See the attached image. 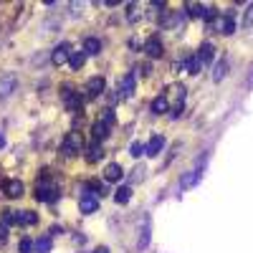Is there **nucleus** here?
<instances>
[{"mask_svg": "<svg viewBox=\"0 0 253 253\" xmlns=\"http://www.w3.org/2000/svg\"><path fill=\"white\" fill-rule=\"evenodd\" d=\"M71 43H58L53 51H51V61H53V66H63V63H69L71 61Z\"/></svg>", "mask_w": 253, "mask_h": 253, "instance_id": "obj_1", "label": "nucleus"}, {"mask_svg": "<svg viewBox=\"0 0 253 253\" xmlns=\"http://www.w3.org/2000/svg\"><path fill=\"white\" fill-rule=\"evenodd\" d=\"M84 147V139H81V134L79 132H71V134H66V139H63V155H76L79 150Z\"/></svg>", "mask_w": 253, "mask_h": 253, "instance_id": "obj_2", "label": "nucleus"}, {"mask_svg": "<svg viewBox=\"0 0 253 253\" xmlns=\"http://www.w3.org/2000/svg\"><path fill=\"white\" fill-rule=\"evenodd\" d=\"M79 210H81L84 215L96 213V210H99V200H96V195H91L89 190H86V193H84V198L79 200Z\"/></svg>", "mask_w": 253, "mask_h": 253, "instance_id": "obj_3", "label": "nucleus"}, {"mask_svg": "<svg viewBox=\"0 0 253 253\" xmlns=\"http://www.w3.org/2000/svg\"><path fill=\"white\" fill-rule=\"evenodd\" d=\"M215 26H218V31L223 33V36H230L236 31V18H233V13H225V15H220L218 20H215Z\"/></svg>", "mask_w": 253, "mask_h": 253, "instance_id": "obj_4", "label": "nucleus"}, {"mask_svg": "<svg viewBox=\"0 0 253 253\" xmlns=\"http://www.w3.org/2000/svg\"><path fill=\"white\" fill-rule=\"evenodd\" d=\"M3 193L8 198H20V195L26 193V185L20 182V180H8V182H3Z\"/></svg>", "mask_w": 253, "mask_h": 253, "instance_id": "obj_5", "label": "nucleus"}, {"mask_svg": "<svg viewBox=\"0 0 253 253\" xmlns=\"http://www.w3.org/2000/svg\"><path fill=\"white\" fill-rule=\"evenodd\" d=\"M162 147H165V137H162V134H155L150 142H147V155L157 157V155L162 152Z\"/></svg>", "mask_w": 253, "mask_h": 253, "instance_id": "obj_6", "label": "nucleus"}, {"mask_svg": "<svg viewBox=\"0 0 253 253\" xmlns=\"http://www.w3.org/2000/svg\"><path fill=\"white\" fill-rule=\"evenodd\" d=\"M122 177H124V172H122V167L117 162L107 165V170H104V180H107V182H119Z\"/></svg>", "mask_w": 253, "mask_h": 253, "instance_id": "obj_7", "label": "nucleus"}, {"mask_svg": "<svg viewBox=\"0 0 253 253\" xmlns=\"http://www.w3.org/2000/svg\"><path fill=\"white\" fill-rule=\"evenodd\" d=\"M13 89H15V76H3V79H0V99L10 96Z\"/></svg>", "mask_w": 253, "mask_h": 253, "instance_id": "obj_8", "label": "nucleus"}, {"mask_svg": "<svg viewBox=\"0 0 253 253\" xmlns=\"http://www.w3.org/2000/svg\"><path fill=\"white\" fill-rule=\"evenodd\" d=\"M109 132H112V126H109V124H104V122H96V124H94V129H91V134H94L96 142H104V139L109 137Z\"/></svg>", "mask_w": 253, "mask_h": 253, "instance_id": "obj_9", "label": "nucleus"}, {"mask_svg": "<svg viewBox=\"0 0 253 253\" xmlns=\"http://www.w3.org/2000/svg\"><path fill=\"white\" fill-rule=\"evenodd\" d=\"M198 58H200V63H213V58H215V46H213V43H203Z\"/></svg>", "mask_w": 253, "mask_h": 253, "instance_id": "obj_10", "label": "nucleus"}, {"mask_svg": "<svg viewBox=\"0 0 253 253\" xmlns=\"http://www.w3.org/2000/svg\"><path fill=\"white\" fill-rule=\"evenodd\" d=\"M152 112H155V114H167V112H172V109H170V99H167L165 94L157 96V99L152 101Z\"/></svg>", "mask_w": 253, "mask_h": 253, "instance_id": "obj_11", "label": "nucleus"}, {"mask_svg": "<svg viewBox=\"0 0 253 253\" xmlns=\"http://www.w3.org/2000/svg\"><path fill=\"white\" fill-rule=\"evenodd\" d=\"M144 53L150 56V58H160V56H162V43H160L157 38L147 41V43H144Z\"/></svg>", "mask_w": 253, "mask_h": 253, "instance_id": "obj_12", "label": "nucleus"}, {"mask_svg": "<svg viewBox=\"0 0 253 253\" xmlns=\"http://www.w3.org/2000/svg\"><path fill=\"white\" fill-rule=\"evenodd\" d=\"M104 89H107V81H104L101 76H94V79L89 81V96H99Z\"/></svg>", "mask_w": 253, "mask_h": 253, "instance_id": "obj_13", "label": "nucleus"}, {"mask_svg": "<svg viewBox=\"0 0 253 253\" xmlns=\"http://www.w3.org/2000/svg\"><path fill=\"white\" fill-rule=\"evenodd\" d=\"M101 51V41L99 38H86V41H84V53H86V56H96Z\"/></svg>", "mask_w": 253, "mask_h": 253, "instance_id": "obj_14", "label": "nucleus"}, {"mask_svg": "<svg viewBox=\"0 0 253 253\" xmlns=\"http://www.w3.org/2000/svg\"><path fill=\"white\" fill-rule=\"evenodd\" d=\"M18 223L20 225H36L38 215L33 213V210H18Z\"/></svg>", "mask_w": 253, "mask_h": 253, "instance_id": "obj_15", "label": "nucleus"}, {"mask_svg": "<svg viewBox=\"0 0 253 253\" xmlns=\"http://www.w3.org/2000/svg\"><path fill=\"white\" fill-rule=\"evenodd\" d=\"M200 58L198 56H190L187 61H185V74H190V76H195V74H200Z\"/></svg>", "mask_w": 253, "mask_h": 253, "instance_id": "obj_16", "label": "nucleus"}, {"mask_svg": "<svg viewBox=\"0 0 253 253\" xmlns=\"http://www.w3.org/2000/svg\"><path fill=\"white\" fill-rule=\"evenodd\" d=\"M134 94V74H126L124 81H122V96H132Z\"/></svg>", "mask_w": 253, "mask_h": 253, "instance_id": "obj_17", "label": "nucleus"}, {"mask_svg": "<svg viewBox=\"0 0 253 253\" xmlns=\"http://www.w3.org/2000/svg\"><path fill=\"white\" fill-rule=\"evenodd\" d=\"M129 198H132V187H126V185H124V187H119V190H117V195H114V200H117L119 205L129 203Z\"/></svg>", "mask_w": 253, "mask_h": 253, "instance_id": "obj_18", "label": "nucleus"}, {"mask_svg": "<svg viewBox=\"0 0 253 253\" xmlns=\"http://www.w3.org/2000/svg\"><path fill=\"white\" fill-rule=\"evenodd\" d=\"M185 10H187L190 18H203L205 15V5H200V3H190V5H185Z\"/></svg>", "mask_w": 253, "mask_h": 253, "instance_id": "obj_19", "label": "nucleus"}, {"mask_svg": "<svg viewBox=\"0 0 253 253\" xmlns=\"http://www.w3.org/2000/svg\"><path fill=\"white\" fill-rule=\"evenodd\" d=\"M84 61H86V53H84V51H74L69 63H71V69H76V71H79V69L84 66Z\"/></svg>", "mask_w": 253, "mask_h": 253, "instance_id": "obj_20", "label": "nucleus"}, {"mask_svg": "<svg viewBox=\"0 0 253 253\" xmlns=\"http://www.w3.org/2000/svg\"><path fill=\"white\" fill-rule=\"evenodd\" d=\"M150 243V218H144V225H142V238H139V248H147Z\"/></svg>", "mask_w": 253, "mask_h": 253, "instance_id": "obj_21", "label": "nucleus"}, {"mask_svg": "<svg viewBox=\"0 0 253 253\" xmlns=\"http://www.w3.org/2000/svg\"><path fill=\"white\" fill-rule=\"evenodd\" d=\"M225 71H228V63H225V61H218V63H215V69H213V79L220 81V79L225 76Z\"/></svg>", "mask_w": 253, "mask_h": 253, "instance_id": "obj_22", "label": "nucleus"}, {"mask_svg": "<svg viewBox=\"0 0 253 253\" xmlns=\"http://www.w3.org/2000/svg\"><path fill=\"white\" fill-rule=\"evenodd\" d=\"M51 251V238L46 236V238H41V241H36V253H48Z\"/></svg>", "mask_w": 253, "mask_h": 253, "instance_id": "obj_23", "label": "nucleus"}, {"mask_svg": "<svg viewBox=\"0 0 253 253\" xmlns=\"http://www.w3.org/2000/svg\"><path fill=\"white\" fill-rule=\"evenodd\" d=\"M18 223V210H5L3 213V225H15Z\"/></svg>", "mask_w": 253, "mask_h": 253, "instance_id": "obj_24", "label": "nucleus"}, {"mask_svg": "<svg viewBox=\"0 0 253 253\" xmlns=\"http://www.w3.org/2000/svg\"><path fill=\"white\" fill-rule=\"evenodd\" d=\"M144 152H147L144 144H139V142H132V144H129V157H139V155H144Z\"/></svg>", "mask_w": 253, "mask_h": 253, "instance_id": "obj_25", "label": "nucleus"}, {"mask_svg": "<svg viewBox=\"0 0 253 253\" xmlns=\"http://www.w3.org/2000/svg\"><path fill=\"white\" fill-rule=\"evenodd\" d=\"M101 147L99 144H94V147H89V152H86V157H89V162H96V160H101Z\"/></svg>", "mask_w": 253, "mask_h": 253, "instance_id": "obj_26", "label": "nucleus"}, {"mask_svg": "<svg viewBox=\"0 0 253 253\" xmlns=\"http://www.w3.org/2000/svg\"><path fill=\"white\" fill-rule=\"evenodd\" d=\"M18 251L20 253H31V251H36V243L31 238H23V241H20V246H18Z\"/></svg>", "mask_w": 253, "mask_h": 253, "instance_id": "obj_27", "label": "nucleus"}, {"mask_svg": "<svg viewBox=\"0 0 253 253\" xmlns=\"http://www.w3.org/2000/svg\"><path fill=\"white\" fill-rule=\"evenodd\" d=\"M253 26V3L246 8V15H243V28H251Z\"/></svg>", "mask_w": 253, "mask_h": 253, "instance_id": "obj_28", "label": "nucleus"}, {"mask_svg": "<svg viewBox=\"0 0 253 253\" xmlns=\"http://www.w3.org/2000/svg\"><path fill=\"white\" fill-rule=\"evenodd\" d=\"M99 122H104V124L114 126V112H112V109H104V112H101V119H99Z\"/></svg>", "mask_w": 253, "mask_h": 253, "instance_id": "obj_29", "label": "nucleus"}, {"mask_svg": "<svg viewBox=\"0 0 253 253\" xmlns=\"http://www.w3.org/2000/svg\"><path fill=\"white\" fill-rule=\"evenodd\" d=\"M126 18H129V20H137V18H139L137 5H126Z\"/></svg>", "mask_w": 253, "mask_h": 253, "instance_id": "obj_30", "label": "nucleus"}, {"mask_svg": "<svg viewBox=\"0 0 253 253\" xmlns=\"http://www.w3.org/2000/svg\"><path fill=\"white\" fill-rule=\"evenodd\" d=\"M203 18L208 20V23H210V20H218V18H215V10H213V8H205V15H203Z\"/></svg>", "mask_w": 253, "mask_h": 253, "instance_id": "obj_31", "label": "nucleus"}, {"mask_svg": "<svg viewBox=\"0 0 253 253\" xmlns=\"http://www.w3.org/2000/svg\"><path fill=\"white\" fill-rule=\"evenodd\" d=\"M5 236H8V225L0 223V238H5Z\"/></svg>", "mask_w": 253, "mask_h": 253, "instance_id": "obj_32", "label": "nucleus"}, {"mask_svg": "<svg viewBox=\"0 0 253 253\" xmlns=\"http://www.w3.org/2000/svg\"><path fill=\"white\" fill-rule=\"evenodd\" d=\"M91 253H109V248H107V246H99V248H94Z\"/></svg>", "mask_w": 253, "mask_h": 253, "instance_id": "obj_33", "label": "nucleus"}, {"mask_svg": "<svg viewBox=\"0 0 253 253\" xmlns=\"http://www.w3.org/2000/svg\"><path fill=\"white\" fill-rule=\"evenodd\" d=\"M3 144H5V137H3V134H0V147H3Z\"/></svg>", "mask_w": 253, "mask_h": 253, "instance_id": "obj_34", "label": "nucleus"}, {"mask_svg": "<svg viewBox=\"0 0 253 253\" xmlns=\"http://www.w3.org/2000/svg\"><path fill=\"white\" fill-rule=\"evenodd\" d=\"M251 86H253V74H251Z\"/></svg>", "mask_w": 253, "mask_h": 253, "instance_id": "obj_35", "label": "nucleus"}]
</instances>
